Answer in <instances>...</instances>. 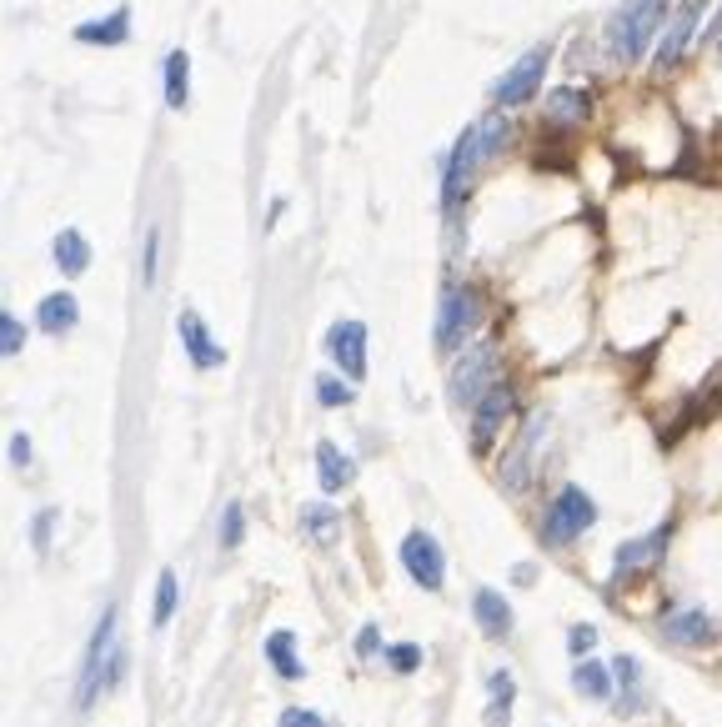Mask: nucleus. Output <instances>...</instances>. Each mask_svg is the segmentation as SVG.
<instances>
[{
    "label": "nucleus",
    "mask_w": 722,
    "mask_h": 727,
    "mask_svg": "<svg viewBox=\"0 0 722 727\" xmlns=\"http://www.w3.org/2000/svg\"><path fill=\"white\" fill-rule=\"evenodd\" d=\"M662 11H667V0H627L617 16L607 21V41L617 46V61L637 66L647 56V41L662 31Z\"/></svg>",
    "instance_id": "1"
},
{
    "label": "nucleus",
    "mask_w": 722,
    "mask_h": 727,
    "mask_svg": "<svg viewBox=\"0 0 722 727\" xmlns=\"http://www.w3.org/2000/svg\"><path fill=\"white\" fill-rule=\"evenodd\" d=\"M481 322V302L471 286L451 282L447 292H441V312H437V346L441 352H457L461 342L471 336V326Z\"/></svg>",
    "instance_id": "2"
},
{
    "label": "nucleus",
    "mask_w": 722,
    "mask_h": 727,
    "mask_svg": "<svg viewBox=\"0 0 722 727\" xmlns=\"http://www.w3.org/2000/svg\"><path fill=\"white\" fill-rule=\"evenodd\" d=\"M597 522V507H592V497L582 492V487H562L557 502L547 507V522H542V542H572V537H582L587 527Z\"/></svg>",
    "instance_id": "3"
},
{
    "label": "nucleus",
    "mask_w": 722,
    "mask_h": 727,
    "mask_svg": "<svg viewBox=\"0 0 722 727\" xmlns=\"http://www.w3.org/2000/svg\"><path fill=\"white\" fill-rule=\"evenodd\" d=\"M477 161H487V156H481V146H477V131H467L457 146H451L447 176H441V206H447V216H457L461 202H467L471 176H477Z\"/></svg>",
    "instance_id": "4"
},
{
    "label": "nucleus",
    "mask_w": 722,
    "mask_h": 727,
    "mask_svg": "<svg viewBox=\"0 0 722 727\" xmlns=\"http://www.w3.org/2000/svg\"><path fill=\"white\" fill-rule=\"evenodd\" d=\"M401 567H407V577L417 587L437 592L441 577H447V552H441V542L431 532H407L401 537Z\"/></svg>",
    "instance_id": "5"
},
{
    "label": "nucleus",
    "mask_w": 722,
    "mask_h": 727,
    "mask_svg": "<svg viewBox=\"0 0 722 727\" xmlns=\"http://www.w3.org/2000/svg\"><path fill=\"white\" fill-rule=\"evenodd\" d=\"M491 372H497V352H491V346H471V352L457 362V372H451V402L457 406L481 402V396L497 386Z\"/></svg>",
    "instance_id": "6"
},
{
    "label": "nucleus",
    "mask_w": 722,
    "mask_h": 727,
    "mask_svg": "<svg viewBox=\"0 0 722 727\" xmlns=\"http://www.w3.org/2000/svg\"><path fill=\"white\" fill-rule=\"evenodd\" d=\"M547 56H552V46H531L527 56H521L517 66H511L507 76H501L497 86H491V101L497 106H521L531 91L542 86V71H547Z\"/></svg>",
    "instance_id": "7"
},
{
    "label": "nucleus",
    "mask_w": 722,
    "mask_h": 727,
    "mask_svg": "<svg viewBox=\"0 0 722 727\" xmlns=\"http://www.w3.org/2000/svg\"><path fill=\"white\" fill-rule=\"evenodd\" d=\"M702 11H708V0H682L677 6V16L667 21V36H662V51H657V71H672V66L687 56V46H692V36H697V21H702Z\"/></svg>",
    "instance_id": "8"
},
{
    "label": "nucleus",
    "mask_w": 722,
    "mask_h": 727,
    "mask_svg": "<svg viewBox=\"0 0 722 727\" xmlns=\"http://www.w3.org/2000/svg\"><path fill=\"white\" fill-rule=\"evenodd\" d=\"M326 352L351 382H361V376H367V326L361 322H336L326 332Z\"/></svg>",
    "instance_id": "9"
},
{
    "label": "nucleus",
    "mask_w": 722,
    "mask_h": 727,
    "mask_svg": "<svg viewBox=\"0 0 722 727\" xmlns=\"http://www.w3.org/2000/svg\"><path fill=\"white\" fill-rule=\"evenodd\" d=\"M662 632H667L672 642H687V647H712L718 642V622H712L702 607H672V612L662 617Z\"/></svg>",
    "instance_id": "10"
},
{
    "label": "nucleus",
    "mask_w": 722,
    "mask_h": 727,
    "mask_svg": "<svg viewBox=\"0 0 722 727\" xmlns=\"http://www.w3.org/2000/svg\"><path fill=\"white\" fill-rule=\"evenodd\" d=\"M471 612H477V627L491 637V642H501V637L511 632V607L501 592H491V587H477V597H471Z\"/></svg>",
    "instance_id": "11"
},
{
    "label": "nucleus",
    "mask_w": 722,
    "mask_h": 727,
    "mask_svg": "<svg viewBox=\"0 0 722 727\" xmlns=\"http://www.w3.org/2000/svg\"><path fill=\"white\" fill-rule=\"evenodd\" d=\"M180 342H186V352H191V362L206 372V366H221L226 362V352H221L216 342H211V332H206V322H201L196 312H186L180 316Z\"/></svg>",
    "instance_id": "12"
},
{
    "label": "nucleus",
    "mask_w": 722,
    "mask_h": 727,
    "mask_svg": "<svg viewBox=\"0 0 722 727\" xmlns=\"http://www.w3.org/2000/svg\"><path fill=\"white\" fill-rule=\"evenodd\" d=\"M36 322H40V332H46V336H66L70 326L80 322L76 296H70V292H50L46 302L36 306Z\"/></svg>",
    "instance_id": "13"
},
{
    "label": "nucleus",
    "mask_w": 722,
    "mask_h": 727,
    "mask_svg": "<svg viewBox=\"0 0 722 727\" xmlns=\"http://www.w3.org/2000/svg\"><path fill=\"white\" fill-rule=\"evenodd\" d=\"M511 406H517V396H511V386L507 382H497L487 396L477 402V436L487 442V436H497V426L511 416Z\"/></svg>",
    "instance_id": "14"
},
{
    "label": "nucleus",
    "mask_w": 722,
    "mask_h": 727,
    "mask_svg": "<svg viewBox=\"0 0 722 727\" xmlns=\"http://www.w3.org/2000/svg\"><path fill=\"white\" fill-rule=\"evenodd\" d=\"M130 36V11L120 6V11H110L106 21H86V26H76V41H86V46H120Z\"/></svg>",
    "instance_id": "15"
},
{
    "label": "nucleus",
    "mask_w": 722,
    "mask_h": 727,
    "mask_svg": "<svg viewBox=\"0 0 722 727\" xmlns=\"http://www.w3.org/2000/svg\"><path fill=\"white\" fill-rule=\"evenodd\" d=\"M351 477H357V466L341 456V446L321 442L316 446V482L326 487V492H341V487H351Z\"/></svg>",
    "instance_id": "16"
},
{
    "label": "nucleus",
    "mask_w": 722,
    "mask_h": 727,
    "mask_svg": "<svg viewBox=\"0 0 722 727\" xmlns=\"http://www.w3.org/2000/svg\"><path fill=\"white\" fill-rule=\"evenodd\" d=\"M662 547H667V527H657V532H647V537H637V542H627V547H617V577H627L637 562H657L662 557Z\"/></svg>",
    "instance_id": "17"
},
{
    "label": "nucleus",
    "mask_w": 722,
    "mask_h": 727,
    "mask_svg": "<svg viewBox=\"0 0 722 727\" xmlns=\"http://www.w3.org/2000/svg\"><path fill=\"white\" fill-rule=\"evenodd\" d=\"M572 687H577L582 697H592V703H602V697H612V667L607 662H577L572 667Z\"/></svg>",
    "instance_id": "18"
},
{
    "label": "nucleus",
    "mask_w": 722,
    "mask_h": 727,
    "mask_svg": "<svg viewBox=\"0 0 722 727\" xmlns=\"http://www.w3.org/2000/svg\"><path fill=\"white\" fill-rule=\"evenodd\" d=\"M56 266L66 276L86 272V266H90V242H86V236H80V232H60L56 236Z\"/></svg>",
    "instance_id": "19"
},
{
    "label": "nucleus",
    "mask_w": 722,
    "mask_h": 727,
    "mask_svg": "<svg viewBox=\"0 0 722 727\" xmlns=\"http://www.w3.org/2000/svg\"><path fill=\"white\" fill-rule=\"evenodd\" d=\"M266 657H271V667H276L281 677H291V682L306 672V667L296 662V632H291V627H286V632H271L266 637Z\"/></svg>",
    "instance_id": "20"
},
{
    "label": "nucleus",
    "mask_w": 722,
    "mask_h": 727,
    "mask_svg": "<svg viewBox=\"0 0 722 727\" xmlns=\"http://www.w3.org/2000/svg\"><path fill=\"white\" fill-rule=\"evenodd\" d=\"M592 111V101H587V91H577V86H562V91H552L547 96V116L552 121H582V116Z\"/></svg>",
    "instance_id": "21"
},
{
    "label": "nucleus",
    "mask_w": 722,
    "mask_h": 727,
    "mask_svg": "<svg viewBox=\"0 0 722 727\" xmlns=\"http://www.w3.org/2000/svg\"><path fill=\"white\" fill-rule=\"evenodd\" d=\"M186 76H191V61L186 51H170L166 56V76H160V86H166V106H186Z\"/></svg>",
    "instance_id": "22"
},
{
    "label": "nucleus",
    "mask_w": 722,
    "mask_h": 727,
    "mask_svg": "<svg viewBox=\"0 0 722 727\" xmlns=\"http://www.w3.org/2000/svg\"><path fill=\"white\" fill-rule=\"evenodd\" d=\"M301 522H306V532L316 537V542H331V537L341 532V517H336V507H306V512H301Z\"/></svg>",
    "instance_id": "23"
},
{
    "label": "nucleus",
    "mask_w": 722,
    "mask_h": 727,
    "mask_svg": "<svg viewBox=\"0 0 722 727\" xmlns=\"http://www.w3.org/2000/svg\"><path fill=\"white\" fill-rule=\"evenodd\" d=\"M491 723L487 727H507V713H511V677L507 672H491Z\"/></svg>",
    "instance_id": "24"
},
{
    "label": "nucleus",
    "mask_w": 722,
    "mask_h": 727,
    "mask_svg": "<svg viewBox=\"0 0 722 727\" xmlns=\"http://www.w3.org/2000/svg\"><path fill=\"white\" fill-rule=\"evenodd\" d=\"M170 612H176V572H160V582H156V607H150V622L166 627Z\"/></svg>",
    "instance_id": "25"
},
{
    "label": "nucleus",
    "mask_w": 722,
    "mask_h": 727,
    "mask_svg": "<svg viewBox=\"0 0 722 727\" xmlns=\"http://www.w3.org/2000/svg\"><path fill=\"white\" fill-rule=\"evenodd\" d=\"M612 677H617V682L627 687L632 703H642V667L632 662V657H612Z\"/></svg>",
    "instance_id": "26"
},
{
    "label": "nucleus",
    "mask_w": 722,
    "mask_h": 727,
    "mask_svg": "<svg viewBox=\"0 0 722 727\" xmlns=\"http://www.w3.org/2000/svg\"><path fill=\"white\" fill-rule=\"evenodd\" d=\"M471 131H477L481 156H491L501 141H507V121H501V116H487V121H481V126H471Z\"/></svg>",
    "instance_id": "27"
},
{
    "label": "nucleus",
    "mask_w": 722,
    "mask_h": 727,
    "mask_svg": "<svg viewBox=\"0 0 722 727\" xmlns=\"http://www.w3.org/2000/svg\"><path fill=\"white\" fill-rule=\"evenodd\" d=\"M387 662H391V672H417V667H421V647L417 642L387 647Z\"/></svg>",
    "instance_id": "28"
},
{
    "label": "nucleus",
    "mask_w": 722,
    "mask_h": 727,
    "mask_svg": "<svg viewBox=\"0 0 722 727\" xmlns=\"http://www.w3.org/2000/svg\"><path fill=\"white\" fill-rule=\"evenodd\" d=\"M241 527H246V512H241V502H231L226 517H221V542L236 547V542H241Z\"/></svg>",
    "instance_id": "29"
},
{
    "label": "nucleus",
    "mask_w": 722,
    "mask_h": 727,
    "mask_svg": "<svg viewBox=\"0 0 722 727\" xmlns=\"http://www.w3.org/2000/svg\"><path fill=\"white\" fill-rule=\"evenodd\" d=\"M316 396H321L326 406H347V402H351V386L336 382V376H321V382H316Z\"/></svg>",
    "instance_id": "30"
},
{
    "label": "nucleus",
    "mask_w": 722,
    "mask_h": 727,
    "mask_svg": "<svg viewBox=\"0 0 722 727\" xmlns=\"http://www.w3.org/2000/svg\"><path fill=\"white\" fill-rule=\"evenodd\" d=\"M20 342H26V332H20V322H16V316H0V352H6V356H16V352H20Z\"/></svg>",
    "instance_id": "31"
},
{
    "label": "nucleus",
    "mask_w": 722,
    "mask_h": 727,
    "mask_svg": "<svg viewBox=\"0 0 722 727\" xmlns=\"http://www.w3.org/2000/svg\"><path fill=\"white\" fill-rule=\"evenodd\" d=\"M381 652V632H377V622H367L357 632V657H377Z\"/></svg>",
    "instance_id": "32"
},
{
    "label": "nucleus",
    "mask_w": 722,
    "mask_h": 727,
    "mask_svg": "<svg viewBox=\"0 0 722 727\" xmlns=\"http://www.w3.org/2000/svg\"><path fill=\"white\" fill-rule=\"evenodd\" d=\"M281 727H326L316 713H306V707H286L281 713Z\"/></svg>",
    "instance_id": "33"
},
{
    "label": "nucleus",
    "mask_w": 722,
    "mask_h": 727,
    "mask_svg": "<svg viewBox=\"0 0 722 727\" xmlns=\"http://www.w3.org/2000/svg\"><path fill=\"white\" fill-rule=\"evenodd\" d=\"M156 256H160V232L146 236V282H156Z\"/></svg>",
    "instance_id": "34"
},
{
    "label": "nucleus",
    "mask_w": 722,
    "mask_h": 727,
    "mask_svg": "<svg viewBox=\"0 0 722 727\" xmlns=\"http://www.w3.org/2000/svg\"><path fill=\"white\" fill-rule=\"evenodd\" d=\"M592 642H597V632H592V627H572V652H577V657L587 652Z\"/></svg>",
    "instance_id": "35"
},
{
    "label": "nucleus",
    "mask_w": 722,
    "mask_h": 727,
    "mask_svg": "<svg viewBox=\"0 0 722 727\" xmlns=\"http://www.w3.org/2000/svg\"><path fill=\"white\" fill-rule=\"evenodd\" d=\"M10 462L30 466V442H26V436H10Z\"/></svg>",
    "instance_id": "36"
},
{
    "label": "nucleus",
    "mask_w": 722,
    "mask_h": 727,
    "mask_svg": "<svg viewBox=\"0 0 722 727\" xmlns=\"http://www.w3.org/2000/svg\"><path fill=\"white\" fill-rule=\"evenodd\" d=\"M50 522H56V512H40V517H36V547L50 542Z\"/></svg>",
    "instance_id": "37"
},
{
    "label": "nucleus",
    "mask_w": 722,
    "mask_h": 727,
    "mask_svg": "<svg viewBox=\"0 0 722 727\" xmlns=\"http://www.w3.org/2000/svg\"><path fill=\"white\" fill-rule=\"evenodd\" d=\"M712 36H718V41H722V11H718V21H712Z\"/></svg>",
    "instance_id": "38"
},
{
    "label": "nucleus",
    "mask_w": 722,
    "mask_h": 727,
    "mask_svg": "<svg viewBox=\"0 0 722 727\" xmlns=\"http://www.w3.org/2000/svg\"><path fill=\"white\" fill-rule=\"evenodd\" d=\"M718 46H722V41H718Z\"/></svg>",
    "instance_id": "39"
}]
</instances>
